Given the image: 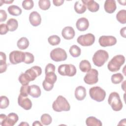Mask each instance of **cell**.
<instances>
[{"instance_id": "obj_41", "label": "cell", "mask_w": 126, "mask_h": 126, "mask_svg": "<svg viewBox=\"0 0 126 126\" xmlns=\"http://www.w3.org/2000/svg\"><path fill=\"white\" fill-rule=\"evenodd\" d=\"M42 86L43 89L46 91H51L54 87V85L51 84L47 82L45 80L42 82Z\"/></svg>"}, {"instance_id": "obj_7", "label": "cell", "mask_w": 126, "mask_h": 126, "mask_svg": "<svg viewBox=\"0 0 126 126\" xmlns=\"http://www.w3.org/2000/svg\"><path fill=\"white\" fill-rule=\"evenodd\" d=\"M50 56L53 61L57 62L64 61L67 57L65 51L61 48H57L52 50L50 52Z\"/></svg>"}, {"instance_id": "obj_31", "label": "cell", "mask_w": 126, "mask_h": 126, "mask_svg": "<svg viewBox=\"0 0 126 126\" xmlns=\"http://www.w3.org/2000/svg\"><path fill=\"white\" fill-rule=\"evenodd\" d=\"M116 19L120 23L125 24L126 23V10L122 9L120 10L116 14Z\"/></svg>"}, {"instance_id": "obj_27", "label": "cell", "mask_w": 126, "mask_h": 126, "mask_svg": "<svg viewBox=\"0 0 126 126\" xmlns=\"http://www.w3.org/2000/svg\"><path fill=\"white\" fill-rule=\"evenodd\" d=\"M79 68L83 72H88L91 69V64L88 60H84L80 62Z\"/></svg>"}, {"instance_id": "obj_42", "label": "cell", "mask_w": 126, "mask_h": 126, "mask_svg": "<svg viewBox=\"0 0 126 126\" xmlns=\"http://www.w3.org/2000/svg\"><path fill=\"white\" fill-rule=\"evenodd\" d=\"M9 31L6 24H1L0 25V34L1 35L5 34Z\"/></svg>"}, {"instance_id": "obj_44", "label": "cell", "mask_w": 126, "mask_h": 126, "mask_svg": "<svg viewBox=\"0 0 126 126\" xmlns=\"http://www.w3.org/2000/svg\"><path fill=\"white\" fill-rule=\"evenodd\" d=\"M7 19V13L4 10H0V22H4Z\"/></svg>"}, {"instance_id": "obj_40", "label": "cell", "mask_w": 126, "mask_h": 126, "mask_svg": "<svg viewBox=\"0 0 126 126\" xmlns=\"http://www.w3.org/2000/svg\"><path fill=\"white\" fill-rule=\"evenodd\" d=\"M20 94L21 95L27 97L30 93V86L28 85H22L20 88Z\"/></svg>"}, {"instance_id": "obj_49", "label": "cell", "mask_w": 126, "mask_h": 126, "mask_svg": "<svg viewBox=\"0 0 126 126\" xmlns=\"http://www.w3.org/2000/svg\"><path fill=\"white\" fill-rule=\"evenodd\" d=\"M19 126H29V124H28L27 122H22L21 124H20L19 125Z\"/></svg>"}, {"instance_id": "obj_12", "label": "cell", "mask_w": 126, "mask_h": 126, "mask_svg": "<svg viewBox=\"0 0 126 126\" xmlns=\"http://www.w3.org/2000/svg\"><path fill=\"white\" fill-rule=\"evenodd\" d=\"M29 77L31 81H34L35 78L42 73V69L40 66H33L27 69L25 72Z\"/></svg>"}, {"instance_id": "obj_8", "label": "cell", "mask_w": 126, "mask_h": 126, "mask_svg": "<svg viewBox=\"0 0 126 126\" xmlns=\"http://www.w3.org/2000/svg\"><path fill=\"white\" fill-rule=\"evenodd\" d=\"M77 42L83 46H90L95 41L94 35L91 33L81 35L77 39Z\"/></svg>"}, {"instance_id": "obj_5", "label": "cell", "mask_w": 126, "mask_h": 126, "mask_svg": "<svg viewBox=\"0 0 126 126\" xmlns=\"http://www.w3.org/2000/svg\"><path fill=\"white\" fill-rule=\"evenodd\" d=\"M89 94L92 99L97 102H101L105 99L106 92L100 87L95 86L90 89Z\"/></svg>"}, {"instance_id": "obj_19", "label": "cell", "mask_w": 126, "mask_h": 126, "mask_svg": "<svg viewBox=\"0 0 126 126\" xmlns=\"http://www.w3.org/2000/svg\"><path fill=\"white\" fill-rule=\"evenodd\" d=\"M105 11L108 13H113L117 8L116 1L114 0H106L104 4Z\"/></svg>"}, {"instance_id": "obj_39", "label": "cell", "mask_w": 126, "mask_h": 126, "mask_svg": "<svg viewBox=\"0 0 126 126\" xmlns=\"http://www.w3.org/2000/svg\"><path fill=\"white\" fill-rule=\"evenodd\" d=\"M25 55L24 63L26 64H31L34 62V58L32 54L30 52H25Z\"/></svg>"}, {"instance_id": "obj_2", "label": "cell", "mask_w": 126, "mask_h": 126, "mask_svg": "<svg viewBox=\"0 0 126 126\" xmlns=\"http://www.w3.org/2000/svg\"><path fill=\"white\" fill-rule=\"evenodd\" d=\"M125 57L123 55H116L108 63V69L111 72H116L120 70L121 66L125 63Z\"/></svg>"}, {"instance_id": "obj_20", "label": "cell", "mask_w": 126, "mask_h": 126, "mask_svg": "<svg viewBox=\"0 0 126 126\" xmlns=\"http://www.w3.org/2000/svg\"><path fill=\"white\" fill-rule=\"evenodd\" d=\"M74 95L75 98L78 100H83L86 96V90L82 86L77 87L75 90Z\"/></svg>"}, {"instance_id": "obj_26", "label": "cell", "mask_w": 126, "mask_h": 126, "mask_svg": "<svg viewBox=\"0 0 126 126\" xmlns=\"http://www.w3.org/2000/svg\"><path fill=\"white\" fill-rule=\"evenodd\" d=\"M7 11L10 15L15 16H18L21 15L22 12V9L18 6L15 5L9 6L7 8Z\"/></svg>"}, {"instance_id": "obj_21", "label": "cell", "mask_w": 126, "mask_h": 126, "mask_svg": "<svg viewBox=\"0 0 126 126\" xmlns=\"http://www.w3.org/2000/svg\"><path fill=\"white\" fill-rule=\"evenodd\" d=\"M74 8L77 13L82 14L86 11L87 7L82 0L76 1L74 5Z\"/></svg>"}, {"instance_id": "obj_33", "label": "cell", "mask_w": 126, "mask_h": 126, "mask_svg": "<svg viewBox=\"0 0 126 126\" xmlns=\"http://www.w3.org/2000/svg\"><path fill=\"white\" fill-rule=\"evenodd\" d=\"M48 41L50 45L56 46L60 44L61 42V38L57 35H53L48 37Z\"/></svg>"}, {"instance_id": "obj_24", "label": "cell", "mask_w": 126, "mask_h": 126, "mask_svg": "<svg viewBox=\"0 0 126 126\" xmlns=\"http://www.w3.org/2000/svg\"><path fill=\"white\" fill-rule=\"evenodd\" d=\"M6 57L4 53L0 52V73L4 72L7 69V64L6 63Z\"/></svg>"}, {"instance_id": "obj_38", "label": "cell", "mask_w": 126, "mask_h": 126, "mask_svg": "<svg viewBox=\"0 0 126 126\" xmlns=\"http://www.w3.org/2000/svg\"><path fill=\"white\" fill-rule=\"evenodd\" d=\"M22 7L25 10H31L34 6L33 1L32 0H25L22 2Z\"/></svg>"}, {"instance_id": "obj_48", "label": "cell", "mask_w": 126, "mask_h": 126, "mask_svg": "<svg viewBox=\"0 0 126 126\" xmlns=\"http://www.w3.org/2000/svg\"><path fill=\"white\" fill-rule=\"evenodd\" d=\"M32 126H42V124H41L40 122H39L38 121H35L33 122V123L32 124Z\"/></svg>"}, {"instance_id": "obj_3", "label": "cell", "mask_w": 126, "mask_h": 126, "mask_svg": "<svg viewBox=\"0 0 126 126\" xmlns=\"http://www.w3.org/2000/svg\"><path fill=\"white\" fill-rule=\"evenodd\" d=\"M109 55L107 51L104 50H98L94 54L92 60L94 64L98 67L102 66L108 60Z\"/></svg>"}, {"instance_id": "obj_30", "label": "cell", "mask_w": 126, "mask_h": 126, "mask_svg": "<svg viewBox=\"0 0 126 126\" xmlns=\"http://www.w3.org/2000/svg\"><path fill=\"white\" fill-rule=\"evenodd\" d=\"M57 77L55 72H48L45 74V80L52 85H54L55 83L57 81Z\"/></svg>"}, {"instance_id": "obj_4", "label": "cell", "mask_w": 126, "mask_h": 126, "mask_svg": "<svg viewBox=\"0 0 126 126\" xmlns=\"http://www.w3.org/2000/svg\"><path fill=\"white\" fill-rule=\"evenodd\" d=\"M108 102L112 109L115 111H120L123 106L119 94L115 92H112L109 94Z\"/></svg>"}, {"instance_id": "obj_46", "label": "cell", "mask_w": 126, "mask_h": 126, "mask_svg": "<svg viewBox=\"0 0 126 126\" xmlns=\"http://www.w3.org/2000/svg\"><path fill=\"white\" fill-rule=\"evenodd\" d=\"M7 116L3 114H1L0 115V125L2 126L3 123L5 122V120L6 119Z\"/></svg>"}, {"instance_id": "obj_14", "label": "cell", "mask_w": 126, "mask_h": 126, "mask_svg": "<svg viewBox=\"0 0 126 126\" xmlns=\"http://www.w3.org/2000/svg\"><path fill=\"white\" fill-rule=\"evenodd\" d=\"M29 21L32 26L34 27L39 26L41 22L40 15L37 11L32 12L29 15Z\"/></svg>"}, {"instance_id": "obj_35", "label": "cell", "mask_w": 126, "mask_h": 126, "mask_svg": "<svg viewBox=\"0 0 126 126\" xmlns=\"http://www.w3.org/2000/svg\"><path fill=\"white\" fill-rule=\"evenodd\" d=\"M38 6L43 10H48L51 6L50 1L49 0H40L38 1Z\"/></svg>"}, {"instance_id": "obj_6", "label": "cell", "mask_w": 126, "mask_h": 126, "mask_svg": "<svg viewBox=\"0 0 126 126\" xmlns=\"http://www.w3.org/2000/svg\"><path fill=\"white\" fill-rule=\"evenodd\" d=\"M58 71L60 75L69 77H72L76 73V68L72 64H61L58 67Z\"/></svg>"}, {"instance_id": "obj_52", "label": "cell", "mask_w": 126, "mask_h": 126, "mask_svg": "<svg viewBox=\"0 0 126 126\" xmlns=\"http://www.w3.org/2000/svg\"><path fill=\"white\" fill-rule=\"evenodd\" d=\"M118 2L120 3V4H121V5H126V3H123V2L122 1H120V0H119L118 1Z\"/></svg>"}, {"instance_id": "obj_29", "label": "cell", "mask_w": 126, "mask_h": 126, "mask_svg": "<svg viewBox=\"0 0 126 126\" xmlns=\"http://www.w3.org/2000/svg\"><path fill=\"white\" fill-rule=\"evenodd\" d=\"M69 52L71 56L74 58L78 57L81 53V49L76 45H72L69 48Z\"/></svg>"}, {"instance_id": "obj_25", "label": "cell", "mask_w": 126, "mask_h": 126, "mask_svg": "<svg viewBox=\"0 0 126 126\" xmlns=\"http://www.w3.org/2000/svg\"><path fill=\"white\" fill-rule=\"evenodd\" d=\"M17 46L20 50L26 49L29 46V41L27 38L22 37L18 40Z\"/></svg>"}, {"instance_id": "obj_9", "label": "cell", "mask_w": 126, "mask_h": 126, "mask_svg": "<svg viewBox=\"0 0 126 126\" xmlns=\"http://www.w3.org/2000/svg\"><path fill=\"white\" fill-rule=\"evenodd\" d=\"M98 71L94 68L91 69L84 77V81L85 83L88 85H93L96 84L98 81Z\"/></svg>"}, {"instance_id": "obj_45", "label": "cell", "mask_w": 126, "mask_h": 126, "mask_svg": "<svg viewBox=\"0 0 126 126\" xmlns=\"http://www.w3.org/2000/svg\"><path fill=\"white\" fill-rule=\"evenodd\" d=\"M53 2L54 5L56 6H59L62 5L63 3L64 0H53Z\"/></svg>"}, {"instance_id": "obj_47", "label": "cell", "mask_w": 126, "mask_h": 126, "mask_svg": "<svg viewBox=\"0 0 126 126\" xmlns=\"http://www.w3.org/2000/svg\"><path fill=\"white\" fill-rule=\"evenodd\" d=\"M126 27H124L123 28H122L120 30V34H121V36L124 38L126 37Z\"/></svg>"}, {"instance_id": "obj_13", "label": "cell", "mask_w": 126, "mask_h": 126, "mask_svg": "<svg viewBox=\"0 0 126 126\" xmlns=\"http://www.w3.org/2000/svg\"><path fill=\"white\" fill-rule=\"evenodd\" d=\"M18 103L20 106L25 110H30L32 107V102L31 100L27 97L23 96L19 94L18 98Z\"/></svg>"}, {"instance_id": "obj_37", "label": "cell", "mask_w": 126, "mask_h": 126, "mask_svg": "<svg viewBox=\"0 0 126 126\" xmlns=\"http://www.w3.org/2000/svg\"><path fill=\"white\" fill-rule=\"evenodd\" d=\"M0 108L5 109L6 108L9 104V101L8 98L4 95H2L0 97Z\"/></svg>"}, {"instance_id": "obj_22", "label": "cell", "mask_w": 126, "mask_h": 126, "mask_svg": "<svg viewBox=\"0 0 126 126\" xmlns=\"http://www.w3.org/2000/svg\"><path fill=\"white\" fill-rule=\"evenodd\" d=\"M41 90L40 87L36 85L30 86L29 94L34 98H37L41 95Z\"/></svg>"}, {"instance_id": "obj_36", "label": "cell", "mask_w": 126, "mask_h": 126, "mask_svg": "<svg viewBox=\"0 0 126 126\" xmlns=\"http://www.w3.org/2000/svg\"><path fill=\"white\" fill-rule=\"evenodd\" d=\"M18 80L22 85H28L31 81L29 77L25 73H22L20 75Z\"/></svg>"}, {"instance_id": "obj_18", "label": "cell", "mask_w": 126, "mask_h": 126, "mask_svg": "<svg viewBox=\"0 0 126 126\" xmlns=\"http://www.w3.org/2000/svg\"><path fill=\"white\" fill-rule=\"evenodd\" d=\"M82 1L86 5L87 8L92 12H97L99 9V4L93 0H82Z\"/></svg>"}, {"instance_id": "obj_17", "label": "cell", "mask_w": 126, "mask_h": 126, "mask_svg": "<svg viewBox=\"0 0 126 126\" xmlns=\"http://www.w3.org/2000/svg\"><path fill=\"white\" fill-rule=\"evenodd\" d=\"M75 34L74 30L72 27L67 26L64 27L62 31V36L66 40L72 39Z\"/></svg>"}, {"instance_id": "obj_11", "label": "cell", "mask_w": 126, "mask_h": 126, "mask_svg": "<svg viewBox=\"0 0 126 126\" xmlns=\"http://www.w3.org/2000/svg\"><path fill=\"white\" fill-rule=\"evenodd\" d=\"M98 42L102 47L111 46L116 44L117 39L113 36L102 35L99 38Z\"/></svg>"}, {"instance_id": "obj_16", "label": "cell", "mask_w": 126, "mask_h": 126, "mask_svg": "<svg viewBox=\"0 0 126 126\" xmlns=\"http://www.w3.org/2000/svg\"><path fill=\"white\" fill-rule=\"evenodd\" d=\"M89 26V21L87 18L85 17H82L78 19L76 23V27L77 30L79 31H85L88 29Z\"/></svg>"}, {"instance_id": "obj_15", "label": "cell", "mask_w": 126, "mask_h": 126, "mask_svg": "<svg viewBox=\"0 0 126 126\" xmlns=\"http://www.w3.org/2000/svg\"><path fill=\"white\" fill-rule=\"evenodd\" d=\"M19 117L15 113H10L7 116L2 126H13L18 121Z\"/></svg>"}, {"instance_id": "obj_28", "label": "cell", "mask_w": 126, "mask_h": 126, "mask_svg": "<svg viewBox=\"0 0 126 126\" xmlns=\"http://www.w3.org/2000/svg\"><path fill=\"white\" fill-rule=\"evenodd\" d=\"M6 25L9 31L14 32L18 28V23L17 20L15 19L10 18L7 21Z\"/></svg>"}, {"instance_id": "obj_23", "label": "cell", "mask_w": 126, "mask_h": 126, "mask_svg": "<svg viewBox=\"0 0 126 126\" xmlns=\"http://www.w3.org/2000/svg\"><path fill=\"white\" fill-rule=\"evenodd\" d=\"M86 124L88 126H101V122L93 116H90L86 120Z\"/></svg>"}, {"instance_id": "obj_50", "label": "cell", "mask_w": 126, "mask_h": 126, "mask_svg": "<svg viewBox=\"0 0 126 126\" xmlns=\"http://www.w3.org/2000/svg\"><path fill=\"white\" fill-rule=\"evenodd\" d=\"M4 3H5L6 4H10L11 3H12L13 2V0H2Z\"/></svg>"}, {"instance_id": "obj_1", "label": "cell", "mask_w": 126, "mask_h": 126, "mask_svg": "<svg viewBox=\"0 0 126 126\" xmlns=\"http://www.w3.org/2000/svg\"><path fill=\"white\" fill-rule=\"evenodd\" d=\"M53 109L58 112L62 111H68L70 106L66 99L62 95H59L52 104Z\"/></svg>"}, {"instance_id": "obj_43", "label": "cell", "mask_w": 126, "mask_h": 126, "mask_svg": "<svg viewBox=\"0 0 126 126\" xmlns=\"http://www.w3.org/2000/svg\"><path fill=\"white\" fill-rule=\"evenodd\" d=\"M55 66L52 63H48L45 67V73H47L50 72H55Z\"/></svg>"}, {"instance_id": "obj_51", "label": "cell", "mask_w": 126, "mask_h": 126, "mask_svg": "<svg viewBox=\"0 0 126 126\" xmlns=\"http://www.w3.org/2000/svg\"><path fill=\"white\" fill-rule=\"evenodd\" d=\"M126 82V81H124L123 82V84H122V89H123V90L125 91V83Z\"/></svg>"}, {"instance_id": "obj_34", "label": "cell", "mask_w": 126, "mask_h": 126, "mask_svg": "<svg viewBox=\"0 0 126 126\" xmlns=\"http://www.w3.org/2000/svg\"><path fill=\"white\" fill-rule=\"evenodd\" d=\"M40 120L42 125L47 126L51 123L52 121V119L51 116L49 114H44L41 115Z\"/></svg>"}, {"instance_id": "obj_32", "label": "cell", "mask_w": 126, "mask_h": 126, "mask_svg": "<svg viewBox=\"0 0 126 126\" xmlns=\"http://www.w3.org/2000/svg\"><path fill=\"white\" fill-rule=\"evenodd\" d=\"M124 79V76L121 73L114 74L111 76V80L112 82L115 84L120 83Z\"/></svg>"}, {"instance_id": "obj_10", "label": "cell", "mask_w": 126, "mask_h": 126, "mask_svg": "<svg viewBox=\"0 0 126 126\" xmlns=\"http://www.w3.org/2000/svg\"><path fill=\"white\" fill-rule=\"evenodd\" d=\"M25 52L15 50L9 54V59L10 62L13 64H16L24 62L25 60Z\"/></svg>"}]
</instances>
